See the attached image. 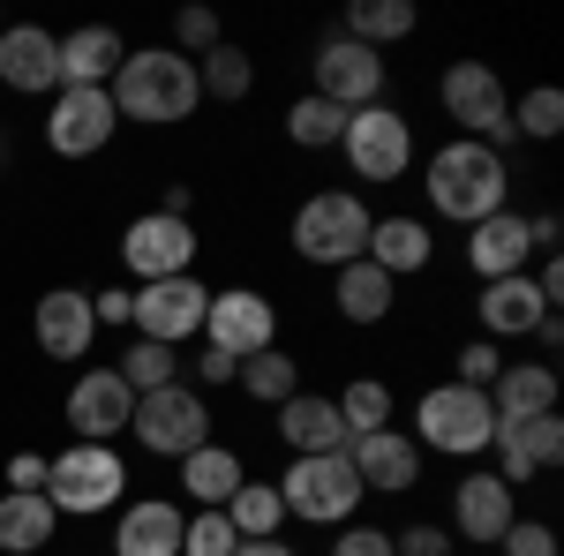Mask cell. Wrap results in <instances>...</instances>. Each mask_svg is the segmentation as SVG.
Segmentation results:
<instances>
[{
	"instance_id": "24",
	"label": "cell",
	"mask_w": 564,
	"mask_h": 556,
	"mask_svg": "<svg viewBox=\"0 0 564 556\" xmlns=\"http://www.w3.org/2000/svg\"><path fill=\"white\" fill-rule=\"evenodd\" d=\"M181 512L174 497H129L121 512H113V556H181Z\"/></svg>"
},
{
	"instance_id": "37",
	"label": "cell",
	"mask_w": 564,
	"mask_h": 556,
	"mask_svg": "<svg viewBox=\"0 0 564 556\" xmlns=\"http://www.w3.org/2000/svg\"><path fill=\"white\" fill-rule=\"evenodd\" d=\"M113 377L143 399V391H166V384H181V353L174 346H151V339H129V353L113 361Z\"/></svg>"
},
{
	"instance_id": "27",
	"label": "cell",
	"mask_w": 564,
	"mask_h": 556,
	"mask_svg": "<svg viewBox=\"0 0 564 556\" xmlns=\"http://www.w3.org/2000/svg\"><path fill=\"white\" fill-rule=\"evenodd\" d=\"M557 369L550 361H505L497 369V384H489V414L497 422H534V414H557Z\"/></svg>"
},
{
	"instance_id": "33",
	"label": "cell",
	"mask_w": 564,
	"mask_h": 556,
	"mask_svg": "<svg viewBox=\"0 0 564 556\" xmlns=\"http://www.w3.org/2000/svg\"><path fill=\"white\" fill-rule=\"evenodd\" d=\"M196 84H204V98H218V106H241L249 90H257V61H249V45L218 39L204 61H196Z\"/></svg>"
},
{
	"instance_id": "2",
	"label": "cell",
	"mask_w": 564,
	"mask_h": 556,
	"mask_svg": "<svg viewBox=\"0 0 564 556\" xmlns=\"http://www.w3.org/2000/svg\"><path fill=\"white\" fill-rule=\"evenodd\" d=\"M106 98H113V113L135 121V129H181V121H196L204 84H196V61H181L174 45H143V53L129 45V61L113 68Z\"/></svg>"
},
{
	"instance_id": "30",
	"label": "cell",
	"mask_w": 564,
	"mask_h": 556,
	"mask_svg": "<svg viewBox=\"0 0 564 556\" xmlns=\"http://www.w3.org/2000/svg\"><path fill=\"white\" fill-rule=\"evenodd\" d=\"M61 534V512L45 497H23V489H0V556H45Z\"/></svg>"
},
{
	"instance_id": "12",
	"label": "cell",
	"mask_w": 564,
	"mask_h": 556,
	"mask_svg": "<svg viewBox=\"0 0 564 556\" xmlns=\"http://www.w3.org/2000/svg\"><path fill=\"white\" fill-rule=\"evenodd\" d=\"M204 346L226 353V361H249V353H263V346H279V301L263 294V286H212Z\"/></svg>"
},
{
	"instance_id": "8",
	"label": "cell",
	"mask_w": 564,
	"mask_h": 556,
	"mask_svg": "<svg viewBox=\"0 0 564 556\" xmlns=\"http://www.w3.org/2000/svg\"><path fill=\"white\" fill-rule=\"evenodd\" d=\"M129 436L151 451V459H174V467H181L196 444H212V399L188 384V377L166 384V391H143L135 414H129Z\"/></svg>"
},
{
	"instance_id": "1",
	"label": "cell",
	"mask_w": 564,
	"mask_h": 556,
	"mask_svg": "<svg viewBox=\"0 0 564 556\" xmlns=\"http://www.w3.org/2000/svg\"><path fill=\"white\" fill-rule=\"evenodd\" d=\"M422 196L444 226H481L489 211L512 204V166H505V151H489L475 135H452L422 159Z\"/></svg>"
},
{
	"instance_id": "15",
	"label": "cell",
	"mask_w": 564,
	"mask_h": 556,
	"mask_svg": "<svg viewBox=\"0 0 564 556\" xmlns=\"http://www.w3.org/2000/svg\"><path fill=\"white\" fill-rule=\"evenodd\" d=\"M489 459H497V481L505 489H527V481H542V473L564 467V422L557 414H534V422H497L489 428Z\"/></svg>"
},
{
	"instance_id": "46",
	"label": "cell",
	"mask_w": 564,
	"mask_h": 556,
	"mask_svg": "<svg viewBox=\"0 0 564 556\" xmlns=\"http://www.w3.org/2000/svg\"><path fill=\"white\" fill-rule=\"evenodd\" d=\"M188 369H196L188 384H196L204 399H212V391H226V384H234V369H241V361H226V353H212V346H204V361H188Z\"/></svg>"
},
{
	"instance_id": "6",
	"label": "cell",
	"mask_w": 564,
	"mask_h": 556,
	"mask_svg": "<svg viewBox=\"0 0 564 556\" xmlns=\"http://www.w3.org/2000/svg\"><path fill=\"white\" fill-rule=\"evenodd\" d=\"M489 391H467V384H430L414 399V444H422V459H481L489 451Z\"/></svg>"
},
{
	"instance_id": "17",
	"label": "cell",
	"mask_w": 564,
	"mask_h": 556,
	"mask_svg": "<svg viewBox=\"0 0 564 556\" xmlns=\"http://www.w3.org/2000/svg\"><path fill=\"white\" fill-rule=\"evenodd\" d=\"M520 519V489H505L489 467H467L452 481V542H475V549H497V534Z\"/></svg>"
},
{
	"instance_id": "25",
	"label": "cell",
	"mask_w": 564,
	"mask_h": 556,
	"mask_svg": "<svg viewBox=\"0 0 564 556\" xmlns=\"http://www.w3.org/2000/svg\"><path fill=\"white\" fill-rule=\"evenodd\" d=\"M121 61H129V39L113 23H84L61 39V90H106Z\"/></svg>"
},
{
	"instance_id": "22",
	"label": "cell",
	"mask_w": 564,
	"mask_h": 556,
	"mask_svg": "<svg viewBox=\"0 0 564 556\" xmlns=\"http://www.w3.org/2000/svg\"><path fill=\"white\" fill-rule=\"evenodd\" d=\"M542 316H557V308L534 294V279H527V271H520V279H489V286L475 294V324H481V339H489V346L534 339V324H542Z\"/></svg>"
},
{
	"instance_id": "7",
	"label": "cell",
	"mask_w": 564,
	"mask_h": 556,
	"mask_svg": "<svg viewBox=\"0 0 564 556\" xmlns=\"http://www.w3.org/2000/svg\"><path fill=\"white\" fill-rule=\"evenodd\" d=\"M436 106H444L452 135H475L489 151L512 143V90H505V76H497L489 61H452V68L436 76Z\"/></svg>"
},
{
	"instance_id": "5",
	"label": "cell",
	"mask_w": 564,
	"mask_h": 556,
	"mask_svg": "<svg viewBox=\"0 0 564 556\" xmlns=\"http://www.w3.org/2000/svg\"><path fill=\"white\" fill-rule=\"evenodd\" d=\"M279 489V504L286 519H302V526H324V534H339L361 519V473L347 467V451H324V459H286V473L271 481Z\"/></svg>"
},
{
	"instance_id": "35",
	"label": "cell",
	"mask_w": 564,
	"mask_h": 556,
	"mask_svg": "<svg viewBox=\"0 0 564 556\" xmlns=\"http://www.w3.org/2000/svg\"><path fill=\"white\" fill-rule=\"evenodd\" d=\"M226 519H234L241 542H279V534H286V504H279L271 481H241V489L226 497Z\"/></svg>"
},
{
	"instance_id": "21",
	"label": "cell",
	"mask_w": 564,
	"mask_h": 556,
	"mask_svg": "<svg viewBox=\"0 0 564 556\" xmlns=\"http://www.w3.org/2000/svg\"><path fill=\"white\" fill-rule=\"evenodd\" d=\"M527 263H534V233H527L520 204H505V211H489L481 226H467V271H475L481 286L489 279H520Z\"/></svg>"
},
{
	"instance_id": "48",
	"label": "cell",
	"mask_w": 564,
	"mask_h": 556,
	"mask_svg": "<svg viewBox=\"0 0 564 556\" xmlns=\"http://www.w3.org/2000/svg\"><path fill=\"white\" fill-rule=\"evenodd\" d=\"M159 211H166V218H188V211H196V188H188V181H166V188H159Z\"/></svg>"
},
{
	"instance_id": "19",
	"label": "cell",
	"mask_w": 564,
	"mask_h": 556,
	"mask_svg": "<svg viewBox=\"0 0 564 556\" xmlns=\"http://www.w3.org/2000/svg\"><path fill=\"white\" fill-rule=\"evenodd\" d=\"M0 84L15 90V98H53L61 90V31L8 23L0 31Z\"/></svg>"
},
{
	"instance_id": "20",
	"label": "cell",
	"mask_w": 564,
	"mask_h": 556,
	"mask_svg": "<svg viewBox=\"0 0 564 556\" xmlns=\"http://www.w3.org/2000/svg\"><path fill=\"white\" fill-rule=\"evenodd\" d=\"M31 339H39L45 361H84L90 346H98V316H90L84 286H53V294H39V308H31Z\"/></svg>"
},
{
	"instance_id": "45",
	"label": "cell",
	"mask_w": 564,
	"mask_h": 556,
	"mask_svg": "<svg viewBox=\"0 0 564 556\" xmlns=\"http://www.w3.org/2000/svg\"><path fill=\"white\" fill-rule=\"evenodd\" d=\"M90 316H98V331H106V324H129L135 316V286H98V294H90Z\"/></svg>"
},
{
	"instance_id": "43",
	"label": "cell",
	"mask_w": 564,
	"mask_h": 556,
	"mask_svg": "<svg viewBox=\"0 0 564 556\" xmlns=\"http://www.w3.org/2000/svg\"><path fill=\"white\" fill-rule=\"evenodd\" d=\"M497 369H505V346H489V339H467V346H459V377H452V384H467V391H489V384H497Z\"/></svg>"
},
{
	"instance_id": "34",
	"label": "cell",
	"mask_w": 564,
	"mask_h": 556,
	"mask_svg": "<svg viewBox=\"0 0 564 556\" xmlns=\"http://www.w3.org/2000/svg\"><path fill=\"white\" fill-rule=\"evenodd\" d=\"M332 406H339V422H347V444L354 436H377V428H391V384L384 377H347V384L332 391Z\"/></svg>"
},
{
	"instance_id": "23",
	"label": "cell",
	"mask_w": 564,
	"mask_h": 556,
	"mask_svg": "<svg viewBox=\"0 0 564 556\" xmlns=\"http://www.w3.org/2000/svg\"><path fill=\"white\" fill-rule=\"evenodd\" d=\"M279 414V444L294 451V459H324V451H347V422H339V406H332V391H294L286 406H271Z\"/></svg>"
},
{
	"instance_id": "42",
	"label": "cell",
	"mask_w": 564,
	"mask_h": 556,
	"mask_svg": "<svg viewBox=\"0 0 564 556\" xmlns=\"http://www.w3.org/2000/svg\"><path fill=\"white\" fill-rule=\"evenodd\" d=\"M497 556H557V526L550 519H512L505 534H497Z\"/></svg>"
},
{
	"instance_id": "31",
	"label": "cell",
	"mask_w": 564,
	"mask_h": 556,
	"mask_svg": "<svg viewBox=\"0 0 564 556\" xmlns=\"http://www.w3.org/2000/svg\"><path fill=\"white\" fill-rule=\"evenodd\" d=\"M414 23H422V15H414V0H354L347 23H339V39L384 53V45H406V39H414Z\"/></svg>"
},
{
	"instance_id": "40",
	"label": "cell",
	"mask_w": 564,
	"mask_h": 556,
	"mask_svg": "<svg viewBox=\"0 0 564 556\" xmlns=\"http://www.w3.org/2000/svg\"><path fill=\"white\" fill-rule=\"evenodd\" d=\"M218 39H226L218 8H181V15H174V53H181V61H204Z\"/></svg>"
},
{
	"instance_id": "44",
	"label": "cell",
	"mask_w": 564,
	"mask_h": 556,
	"mask_svg": "<svg viewBox=\"0 0 564 556\" xmlns=\"http://www.w3.org/2000/svg\"><path fill=\"white\" fill-rule=\"evenodd\" d=\"M332 556H391V526H369V519H354V526H339Z\"/></svg>"
},
{
	"instance_id": "51",
	"label": "cell",
	"mask_w": 564,
	"mask_h": 556,
	"mask_svg": "<svg viewBox=\"0 0 564 556\" xmlns=\"http://www.w3.org/2000/svg\"><path fill=\"white\" fill-rule=\"evenodd\" d=\"M0 31H8V23H0Z\"/></svg>"
},
{
	"instance_id": "16",
	"label": "cell",
	"mask_w": 564,
	"mask_h": 556,
	"mask_svg": "<svg viewBox=\"0 0 564 556\" xmlns=\"http://www.w3.org/2000/svg\"><path fill=\"white\" fill-rule=\"evenodd\" d=\"M129 414H135V391L113 377V369H84L68 399H61V422L76 444H121L129 436Z\"/></svg>"
},
{
	"instance_id": "26",
	"label": "cell",
	"mask_w": 564,
	"mask_h": 556,
	"mask_svg": "<svg viewBox=\"0 0 564 556\" xmlns=\"http://www.w3.org/2000/svg\"><path fill=\"white\" fill-rule=\"evenodd\" d=\"M361 257L377 263L384 279H414V271H430L436 263V233H430V218H414V211H391L369 226V249Z\"/></svg>"
},
{
	"instance_id": "18",
	"label": "cell",
	"mask_w": 564,
	"mask_h": 556,
	"mask_svg": "<svg viewBox=\"0 0 564 556\" xmlns=\"http://www.w3.org/2000/svg\"><path fill=\"white\" fill-rule=\"evenodd\" d=\"M347 467L361 473L369 497H414L422 489V444L406 428H377V436H354Z\"/></svg>"
},
{
	"instance_id": "38",
	"label": "cell",
	"mask_w": 564,
	"mask_h": 556,
	"mask_svg": "<svg viewBox=\"0 0 564 556\" xmlns=\"http://www.w3.org/2000/svg\"><path fill=\"white\" fill-rule=\"evenodd\" d=\"M557 143L564 135V90L557 84H534V90H520V106H512V143Z\"/></svg>"
},
{
	"instance_id": "4",
	"label": "cell",
	"mask_w": 564,
	"mask_h": 556,
	"mask_svg": "<svg viewBox=\"0 0 564 556\" xmlns=\"http://www.w3.org/2000/svg\"><path fill=\"white\" fill-rule=\"evenodd\" d=\"M45 504L61 519H98L129 504V459L113 444H68L45 459Z\"/></svg>"
},
{
	"instance_id": "50",
	"label": "cell",
	"mask_w": 564,
	"mask_h": 556,
	"mask_svg": "<svg viewBox=\"0 0 564 556\" xmlns=\"http://www.w3.org/2000/svg\"><path fill=\"white\" fill-rule=\"evenodd\" d=\"M234 556H302V549H294V542L279 534V542H241V549H234Z\"/></svg>"
},
{
	"instance_id": "3",
	"label": "cell",
	"mask_w": 564,
	"mask_h": 556,
	"mask_svg": "<svg viewBox=\"0 0 564 556\" xmlns=\"http://www.w3.org/2000/svg\"><path fill=\"white\" fill-rule=\"evenodd\" d=\"M369 226H377V211L361 204V188H316V196H302V211H294V226H286V241H294V257H302V263L339 271V263H361Z\"/></svg>"
},
{
	"instance_id": "32",
	"label": "cell",
	"mask_w": 564,
	"mask_h": 556,
	"mask_svg": "<svg viewBox=\"0 0 564 556\" xmlns=\"http://www.w3.org/2000/svg\"><path fill=\"white\" fill-rule=\"evenodd\" d=\"M234 384H241V399H257V406H286V399L302 391V361H294L286 346H263V353H249V361L234 369Z\"/></svg>"
},
{
	"instance_id": "28",
	"label": "cell",
	"mask_w": 564,
	"mask_h": 556,
	"mask_svg": "<svg viewBox=\"0 0 564 556\" xmlns=\"http://www.w3.org/2000/svg\"><path fill=\"white\" fill-rule=\"evenodd\" d=\"M241 481H249V459H241L234 444H218V436L181 459V497H188L196 512H226V497H234Z\"/></svg>"
},
{
	"instance_id": "41",
	"label": "cell",
	"mask_w": 564,
	"mask_h": 556,
	"mask_svg": "<svg viewBox=\"0 0 564 556\" xmlns=\"http://www.w3.org/2000/svg\"><path fill=\"white\" fill-rule=\"evenodd\" d=\"M391 556H459V542H452L444 519H414V526L391 534Z\"/></svg>"
},
{
	"instance_id": "49",
	"label": "cell",
	"mask_w": 564,
	"mask_h": 556,
	"mask_svg": "<svg viewBox=\"0 0 564 556\" xmlns=\"http://www.w3.org/2000/svg\"><path fill=\"white\" fill-rule=\"evenodd\" d=\"M534 346H542V353H564V324H557V316L534 324Z\"/></svg>"
},
{
	"instance_id": "10",
	"label": "cell",
	"mask_w": 564,
	"mask_h": 556,
	"mask_svg": "<svg viewBox=\"0 0 564 556\" xmlns=\"http://www.w3.org/2000/svg\"><path fill=\"white\" fill-rule=\"evenodd\" d=\"M204 257V233H196V218H166V211H135L121 226V271H129L135 286H151V279H188Z\"/></svg>"
},
{
	"instance_id": "14",
	"label": "cell",
	"mask_w": 564,
	"mask_h": 556,
	"mask_svg": "<svg viewBox=\"0 0 564 556\" xmlns=\"http://www.w3.org/2000/svg\"><path fill=\"white\" fill-rule=\"evenodd\" d=\"M121 135V113L106 90H53L45 98V151L53 159H98Z\"/></svg>"
},
{
	"instance_id": "36",
	"label": "cell",
	"mask_w": 564,
	"mask_h": 556,
	"mask_svg": "<svg viewBox=\"0 0 564 556\" xmlns=\"http://www.w3.org/2000/svg\"><path fill=\"white\" fill-rule=\"evenodd\" d=\"M339 135H347V113H339L332 98L302 90V98L286 106V143H294V151H339Z\"/></svg>"
},
{
	"instance_id": "9",
	"label": "cell",
	"mask_w": 564,
	"mask_h": 556,
	"mask_svg": "<svg viewBox=\"0 0 564 556\" xmlns=\"http://www.w3.org/2000/svg\"><path fill=\"white\" fill-rule=\"evenodd\" d=\"M339 159H347L354 181L391 188V181H406V173H414V121H406L399 106H361V113H347Z\"/></svg>"
},
{
	"instance_id": "39",
	"label": "cell",
	"mask_w": 564,
	"mask_h": 556,
	"mask_svg": "<svg viewBox=\"0 0 564 556\" xmlns=\"http://www.w3.org/2000/svg\"><path fill=\"white\" fill-rule=\"evenodd\" d=\"M234 549H241V534H234L226 512H188V526H181V556H234Z\"/></svg>"
},
{
	"instance_id": "13",
	"label": "cell",
	"mask_w": 564,
	"mask_h": 556,
	"mask_svg": "<svg viewBox=\"0 0 564 556\" xmlns=\"http://www.w3.org/2000/svg\"><path fill=\"white\" fill-rule=\"evenodd\" d=\"M204 308H212V286L188 271V279H151V286H135V316H129V331L135 339H151V346H188V339H204Z\"/></svg>"
},
{
	"instance_id": "47",
	"label": "cell",
	"mask_w": 564,
	"mask_h": 556,
	"mask_svg": "<svg viewBox=\"0 0 564 556\" xmlns=\"http://www.w3.org/2000/svg\"><path fill=\"white\" fill-rule=\"evenodd\" d=\"M8 489L45 497V451H15V459H8Z\"/></svg>"
},
{
	"instance_id": "11",
	"label": "cell",
	"mask_w": 564,
	"mask_h": 556,
	"mask_svg": "<svg viewBox=\"0 0 564 556\" xmlns=\"http://www.w3.org/2000/svg\"><path fill=\"white\" fill-rule=\"evenodd\" d=\"M384 84H391V61H384V53H369V45H354V39H339V31L316 45V61H308V90L332 98L339 113L384 106Z\"/></svg>"
},
{
	"instance_id": "29",
	"label": "cell",
	"mask_w": 564,
	"mask_h": 556,
	"mask_svg": "<svg viewBox=\"0 0 564 556\" xmlns=\"http://www.w3.org/2000/svg\"><path fill=\"white\" fill-rule=\"evenodd\" d=\"M332 308H339V324H384L391 308H399V279H384L377 263L361 257V263H339L332 271Z\"/></svg>"
}]
</instances>
